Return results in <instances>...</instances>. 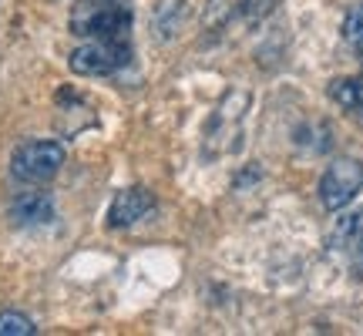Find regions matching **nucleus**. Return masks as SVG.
Instances as JSON below:
<instances>
[{
    "label": "nucleus",
    "mask_w": 363,
    "mask_h": 336,
    "mask_svg": "<svg viewBox=\"0 0 363 336\" xmlns=\"http://www.w3.org/2000/svg\"><path fill=\"white\" fill-rule=\"evenodd\" d=\"M65 145L61 142H24L11 155V175L24 185H44L65 165Z\"/></svg>",
    "instance_id": "nucleus-2"
},
{
    "label": "nucleus",
    "mask_w": 363,
    "mask_h": 336,
    "mask_svg": "<svg viewBox=\"0 0 363 336\" xmlns=\"http://www.w3.org/2000/svg\"><path fill=\"white\" fill-rule=\"evenodd\" d=\"M330 98L347 108V111H363V74L357 78H340L330 84Z\"/></svg>",
    "instance_id": "nucleus-9"
},
{
    "label": "nucleus",
    "mask_w": 363,
    "mask_h": 336,
    "mask_svg": "<svg viewBox=\"0 0 363 336\" xmlns=\"http://www.w3.org/2000/svg\"><path fill=\"white\" fill-rule=\"evenodd\" d=\"M71 34L84 40H125L131 30L128 0H78L71 11Z\"/></svg>",
    "instance_id": "nucleus-1"
},
{
    "label": "nucleus",
    "mask_w": 363,
    "mask_h": 336,
    "mask_svg": "<svg viewBox=\"0 0 363 336\" xmlns=\"http://www.w3.org/2000/svg\"><path fill=\"white\" fill-rule=\"evenodd\" d=\"M13 225H48L54 219V202L48 192H24L11 202Z\"/></svg>",
    "instance_id": "nucleus-8"
},
{
    "label": "nucleus",
    "mask_w": 363,
    "mask_h": 336,
    "mask_svg": "<svg viewBox=\"0 0 363 336\" xmlns=\"http://www.w3.org/2000/svg\"><path fill=\"white\" fill-rule=\"evenodd\" d=\"M155 208V195L142 189V185H131V189H121V192L111 198V208H108V225L111 229H128L138 219H145L148 212Z\"/></svg>",
    "instance_id": "nucleus-6"
},
{
    "label": "nucleus",
    "mask_w": 363,
    "mask_h": 336,
    "mask_svg": "<svg viewBox=\"0 0 363 336\" xmlns=\"http://www.w3.org/2000/svg\"><path fill=\"white\" fill-rule=\"evenodd\" d=\"M38 326L34 320H27L24 313H0V336H34Z\"/></svg>",
    "instance_id": "nucleus-11"
},
{
    "label": "nucleus",
    "mask_w": 363,
    "mask_h": 336,
    "mask_svg": "<svg viewBox=\"0 0 363 336\" xmlns=\"http://www.w3.org/2000/svg\"><path fill=\"white\" fill-rule=\"evenodd\" d=\"M276 7V0H208L202 11V27L206 30H225L239 21H259Z\"/></svg>",
    "instance_id": "nucleus-5"
},
{
    "label": "nucleus",
    "mask_w": 363,
    "mask_h": 336,
    "mask_svg": "<svg viewBox=\"0 0 363 336\" xmlns=\"http://www.w3.org/2000/svg\"><path fill=\"white\" fill-rule=\"evenodd\" d=\"M333 249L343 252V259L350 262L357 276H363V208L340 219V225L333 229Z\"/></svg>",
    "instance_id": "nucleus-7"
},
{
    "label": "nucleus",
    "mask_w": 363,
    "mask_h": 336,
    "mask_svg": "<svg viewBox=\"0 0 363 336\" xmlns=\"http://www.w3.org/2000/svg\"><path fill=\"white\" fill-rule=\"evenodd\" d=\"M343 38H347V44L353 47L357 61L363 65V4H357V7L347 13V21H343Z\"/></svg>",
    "instance_id": "nucleus-10"
},
{
    "label": "nucleus",
    "mask_w": 363,
    "mask_h": 336,
    "mask_svg": "<svg viewBox=\"0 0 363 336\" xmlns=\"http://www.w3.org/2000/svg\"><path fill=\"white\" fill-rule=\"evenodd\" d=\"M131 61V47L128 38L125 40H88L71 51L67 65L74 74L81 78H104V74H115Z\"/></svg>",
    "instance_id": "nucleus-3"
},
{
    "label": "nucleus",
    "mask_w": 363,
    "mask_h": 336,
    "mask_svg": "<svg viewBox=\"0 0 363 336\" xmlns=\"http://www.w3.org/2000/svg\"><path fill=\"white\" fill-rule=\"evenodd\" d=\"M363 189V162L357 158H337L320 179V202L330 212L347 208Z\"/></svg>",
    "instance_id": "nucleus-4"
}]
</instances>
